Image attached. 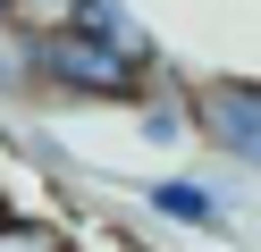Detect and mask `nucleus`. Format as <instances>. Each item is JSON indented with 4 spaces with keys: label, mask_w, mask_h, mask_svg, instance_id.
<instances>
[{
    "label": "nucleus",
    "mask_w": 261,
    "mask_h": 252,
    "mask_svg": "<svg viewBox=\"0 0 261 252\" xmlns=\"http://www.w3.org/2000/svg\"><path fill=\"white\" fill-rule=\"evenodd\" d=\"M34 93H51V101H126L135 109L152 93V76L135 59H118V50H101V42H76L59 25H34Z\"/></svg>",
    "instance_id": "f257e3e1"
},
{
    "label": "nucleus",
    "mask_w": 261,
    "mask_h": 252,
    "mask_svg": "<svg viewBox=\"0 0 261 252\" xmlns=\"http://www.w3.org/2000/svg\"><path fill=\"white\" fill-rule=\"evenodd\" d=\"M194 143H211L227 168L261 177V76H202L194 84Z\"/></svg>",
    "instance_id": "f03ea898"
},
{
    "label": "nucleus",
    "mask_w": 261,
    "mask_h": 252,
    "mask_svg": "<svg viewBox=\"0 0 261 252\" xmlns=\"http://www.w3.org/2000/svg\"><path fill=\"white\" fill-rule=\"evenodd\" d=\"M51 25H59V34H76V42H101V50H118V59H135L143 76L160 67V42L135 25V9H126V0H59Z\"/></svg>",
    "instance_id": "7ed1b4c3"
},
{
    "label": "nucleus",
    "mask_w": 261,
    "mask_h": 252,
    "mask_svg": "<svg viewBox=\"0 0 261 252\" xmlns=\"http://www.w3.org/2000/svg\"><path fill=\"white\" fill-rule=\"evenodd\" d=\"M143 210H152L160 227H194V235H219L227 227L219 185H202V177H152L143 185Z\"/></svg>",
    "instance_id": "20e7f679"
},
{
    "label": "nucleus",
    "mask_w": 261,
    "mask_h": 252,
    "mask_svg": "<svg viewBox=\"0 0 261 252\" xmlns=\"http://www.w3.org/2000/svg\"><path fill=\"white\" fill-rule=\"evenodd\" d=\"M135 126H143V143H194V84L152 76V93L135 101Z\"/></svg>",
    "instance_id": "39448f33"
},
{
    "label": "nucleus",
    "mask_w": 261,
    "mask_h": 252,
    "mask_svg": "<svg viewBox=\"0 0 261 252\" xmlns=\"http://www.w3.org/2000/svg\"><path fill=\"white\" fill-rule=\"evenodd\" d=\"M0 252H68V218H51V210H0Z\"/></svg>",
    "instance_id": "423d86ee"
},
{
    "label": "nucleus",
    "mask_w": 261,
    "mask_h": 252,
    "mask_svg": "<svg viewBox=\"0 0 261 252\" xmlns=\"http://www.w3.org/2000/svg\"><path fill=\"white\" fill-rule=\"evenodd\" d=\"M34 93V25H0V101Z\"/></svg>",
    "instance_id": "0eeeda50"
},
{
    "label": "nucleus",
    "mask_w": 261,
    "mask_h": 252,
    "mask_svg": "<svg viewBox=\"0 0 261 252\" xmlns=\"http://www.w3.org/2000/svg\"><path fill=\"white\" fill-rule=\"evenodd\" d=\"M68 252H152V244L126 227H68Z\"/></svg>",
    "instance_id": "6e6552de"
},
{
    "label": "nucleus",
    "mask_w": 261,
    "mask_h": 252,
    "mask_svg": "<svg viewBox=\"0 0 261 252\" xmlns=\"http://www.w3.org/2000/svg\"><path fill=\"white\" fill-rule=\"evenodd\" d=\"M0 25H25V0H0Z\"/></svg>",
    "instance_id": "1a4fd4ad"
}]
</instances>
